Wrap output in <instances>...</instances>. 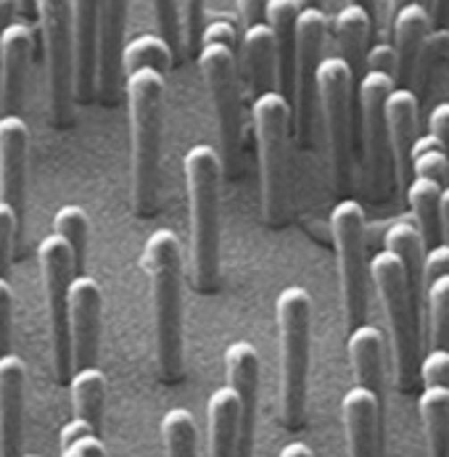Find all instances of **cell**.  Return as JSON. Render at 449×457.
I'll list each match as a JSON object with an SVG mask.
<instances>
[{
	"label": "cell",
	"instance_id": "1",
	"mask_svg": "<svg viewBox=\"0 0 449 457\" xmlns=\"http://www.w3.org/2000/svg\"><path fill=\"white\" fill-rule=\"evenodd\" d=\"M140 267L154 304L156 365L167 384L183 378V246L175 230L159 228L143 246Z\"/></svg>",
	"mask_w": 449,
	"mask_h": 457
},
{
	"label": "cell",
	"instance_id": "2",
	"mask_svg": "<svg viewBox=\"0 0 449 457\" xmlns=\"http://www.w3.org/2000/svg\"><path fill=\"white\" fill-rule=\"evenodd\" d=\"M167 74L154 66H140L122 74L129 112L132 143V206L140 217L156 212L159 201V164H162V128H164V90Z\"/></svg>",
	"mask_w": 449,
	"mask_h": 457
},
{
	"label": "cell",
	"instance_id": "3",
	"mask_svg": "<svg viewBox=\"0 0 449 457\" xmlns=\"http://www.w3.org/2000/svg\"><path fill=\"white\" fill-rule=\"evenodd\" d=\"M191 217L193 286L212 294L220 286V183L222 156L209 143H195L183 159Z\"/></svg>",
	"mask_w": 449,
	"mask_h": 457
},
{
	"label": "cell",
	"instance_id": "4",
	"mask_svg": "<svg viewBox=\"0 0 449 457\" xmlns=\"http://www.w3.org/2000/svg\"><path fill=\"white\" fill-rule=\"evenodd\" d=\"M198 66L212 98L217 130H220V156L222 170L233 172L241 151L244 135V106H241V64H238V40L236 27L225 19H217L204 27Z\"/></svg>",
	"mask_w": 449,
	"mask_h": 457
},
{
	"label": "cell",
	"instance_id": "5",
	"mask_svg": "<svg viewBox=\"0 0 449 457\" xmlns=\"http://www.w3.org/2000/svg\"><path fill=\"white\" fill-rule=\"evenodd\" d=\"M280 338V415L296 431L307 415L310 346H312V296L302 286H286L275 299Z\"/></svg>",
	"mask_w": 449,
	"mask_h": 457
},
{
	"label": "cell",
	"instance_id": "6",
	"mask_svg": "<svg viewBox=\"0 0 449 457\" xmlns=\"http://www.w3.org/2000/svg\"><path fill=\"white\" fill-rule=\"evenodd\" d=\"M378 299L384 304L391 354L399 389H410L420 365V328H418V299L412 296L407 270L391 252H378L368 264Z\"/></svg>",
	"mask_w": 449,
	"mask_h": 457
},
{
	"label": "cell",
	"instance_id": "7",
	"mask_svg": "<svg viewBox=\"0 0 449 457\" xmlns=\"http://www.w3.org/2000/svg\"><path fill=\"white\" fill-rule=\"evenodd\" d=\"M291 120H294L291 101L280 90H267L252 104L259 180H262V214L270 225H278L286 217Z\"/></svg>",
	"mask_w": 449,
	"mask_h": 457
},
{
	"label": "cell",
	"instance_id": "8",
	"mask_svg": "<svg viewBox=\"0 0 449 457\" xmlns=\"http://www.w3.org/2000/svg\"><path fill=\"white\" fill-rule=\"evenodd\" d=\"M330 233L338 262V283L346 328L362 326L368 315V228L365 212L354 198H344L330 212Z\"/></svg>",
	"mask_w": 449,
	"mask_h": 457
},
{
	"label": "cell",
	"instance_id": "9",
	"mask_svg": "<svg viewBox=\"0 0 449 457\" xmlns=\"http://www.w3.org/2000/svg\"><path fill=\"white\" fill-rule=\"evenodd\" d=\"M40 21L48 112L56 128H66L74 112V37H71V3L69 0H32Z\"/></svg>",
	"mask_w": 449,
	"mask_h": 457
},
{
	"label": "cell",
	"instance_id": "10",
	"mask_svg": "<svg viewBox=\"0 0 449 457\" xmlns=\"http://www.w3.org/2000/svg\"><path fill=\"white\" fill-rule=\"evenodd\" d=\"M352 90L354 74L341 56L322 59L318 66V101H320L333 178L341 188L352 178Z\"/></svg>",
	"mask_w": 449,
	"mask_h": 457
},
{
	"label": "cell",
	"instance_id": "11",
	"mask_svg": "<svg viewBox=\"0 0 449 457\" xmlns=\"http://www.w3.org/2000/svg\"><path fill=\"white\" fill-rule=\"evenodd\" d=\"M37 260L43 272V291L51 318V341H54V365L56 378L66 384L74 373L71 346H69V283L74 275L71 249L62 236L51 233L37 246Z\"/></svg>",
	"mask_w": 449,
	"mask_h": 457
},
{
	"label": "cell",
	"instance_id": "12",
	"mask_svg": "<svg viewBox=\"0 0 449 457\" xmlns=\"http://www.w3.org/2000/svg\"><path fill=\"white\" fill-rule=\"evenodd\" d=\"M449 180V156L434 135H418L412 145V178L407 183V204L418 220L426 249L439 238V194Z\"/></svg>",
	"mask_w": 449,
	"mask_h": 457
},
{
	"label": "cell",
	"instance_id": "13",
	"mask_svg": "<svg viewBox=\"0 0 449 457\" xmlns=\"http://www.w3.org/2000/svg\"><path fill=\"white\" fill-rule=\"evenodd\" d=\"M328 35L325 8H299L296 19V66H294V117L302 140H310L312 114L318 101V66L322 62V46Z\"/></svg>",
	"mask_w": 449,
	"mask_h": 457
},
{
	"label": "cell",
	"instance_id": "14",
	"mask_svg": "<svg viewBox=\"0 0 449 457\" xmlns=\"http://www.w3.org/2000/svg\"><path fill=\"white\" fill-rule=\"evenodd\" d=\"M225 373H228V386L236 392L238 407H241L236 457H252L254 436H257L259 378H262V360H259L257 346L249 341H233L225 349Z\"/></svg>",
	"mask_w": 449,
	"mask_h": 457
},
{
	"label": "cell",
	"instance_id": "15",
	"mask_svg": "<svg viewBox=\"0 0 449 457\" xmlns=\"http://www.w3.org/2000/svg\"><path fill=\"white\" fill-rule=\"evenodd\" d=\"M101 307L104 294L101 286L85 275H71L69 283V346H71V368H90L98 357L101 338Z\"/></svg>",
	"mask_w": 449,
	"mask_h": 457
},
{
	"label": "cell",
	"instance_id": "16",
	"mask_svg": "<svg viewBox=\"0 0 449 457\" xmlns=\"http://www.w3.org/2000/svg\"><path fill=\"white\" fill-rule=\"evenodd\" d=\"M129 0H98V59L96 93L114 104L122 90V51Z\"/></svg>",
	"mask_w": 449,
	"mask_h": 457
},
{
	"label": "cell",
	"instance_id": "17",
	"mask_svg": "<svg viewBox=\"0 0 449 457\" xmlns=\"http://www.w3.org/2000/svg\"><path fill=\"white\" fill-rule=\"evenodd\" d=\"M29 128L19 114H0V201L8 204L19 222L27 204Z\"/></svg>",
	"mask_w": 449,
	"mask_h": 457
},
{
	"label": "cell",
	"instance_id": "18",
	"mask_svg": "<svg viewBox=\"0 0 449 457\" xmlns=\"http://www.w3.org/2000/svg\"><path fill=\"white\" fill-rule=\"evenodd\" d=\"M396 87V79L386 71L365 69L360 77V114H362V145L370 175L378 180L386 156V98Z\"/></svg>",
	"mask_w": 449,
	"mask_h": 457
},
{
	"label": "cell",
	"instance_id": "19",
	"mask_svg": "<svg viewBox=\"0 0 449 457\" xmlns=\"http://www.w3.org/2000/svg\"><path fill=\"white\" fill-rule=\"evenodd\" d=\"M35 35L24 21H13L0 32V109L3 114H19L27 90V74L32 64Z\"/></svg>",
	"mask_w": 449,
	"mask_h": 457
},
{
	"label": "cell",
	"instance_id": "20",
	"mask_svg": "<svg viewBox=\"0 0 449 457\" xmlns=\"http://www.w3.org/2000/svg\"><path fill=\"white\" fill-rule=\"evenodd\" d=\"M420 106L410 87H394L386 98V143L394 156L396 180L407 188L412 178V145L418 140Z\"/></svg>",
	"mask_w": 449,
	"mask_h": 457
},
{
	"label": "cell",
	"instance_id": "21",
	"mask_svg": "<svg viewBox=\"0 0 449 457\" xmlns=\"http://www.w3.org/2000/svg\"><path fill=\"white\" fill-rule=\"evenodd\" d=\"M27 368L13 352L0 357V457L21 455Z\"/></svg>",
	"mask_w": 449,
	"mask_h": 457
},
{
	"label": "cell",
	"instance_id": "22",
	"mask_svg": "<svg viewBox=\"0 0 449 457\" xmlns=\"http://www.w3.org/2000/svg\"><path fill=\"white\" fill-rule=\"evenodd\" d=\"M71 3L74 37V101H93L96 96V59H98V0Z\"/></svg>",
	"mask_w": 449,
	"mask_h": 457
},
{
	"label": "cell",
	"instance_id": "23",
	"mask_svg": "<svg viewBox=\"0 0 449 457\" xmlns=\"http://www.w3.org/2000/svg\"><path fill=\"white\" fill-rule=\"evenodd\" d=\"M381 399L362 386H352L341 399L349 457H378L381 445Z\"/></svg>",
	"mask_w": 449,
	"mask_h": 457
},
{
	"label": "cell",
	"instance_id": "24",
	"mask_svg": "<svg viewBox=\"0 0 449 457\" xmlns=\"http://www.w3.org/2000/svg\"><path fill=\"white\" fill-rule=\"evenodd\" d=\"M296 19H299V0H267L264 21L270 24L275 37V82L288 101H294Z\"/></svg>",
	"mask_w": 449,
	"mask_h": 457
},
{
	"label": "cell",
	"instance_id": "25",
	"mask_svg": "<svg viewBox=\"0 0 449 457\" xmlns=\"http://www.w3.org/2000/svg\"><path fill=\"white\" fill-rule=\"evenodd\" d=\"M391 37H394V51H396V82L412 79L418 59L423 54V46L428 40L431 29V16L423 3H410L404 5L388 24Z\"/></svg>",
	"mask_w": 449,
	"mask_h": 457
},
{
	"label": "cell",
	"instance_id": "26",
	"mask_svg": "<svg viewBox=\"0 0 449 457\" xmlns=\"http://www.w3.org/2000/svg\"><path fill=\"white\" fill-rule=\"evenodd\" d=\"M346 352H349V362L357 378V386L373 392L384 402L386 386V344L384 333L376 326L352 328L349 338H346Z\"/></svg>",
	"mask_w": 449,
	"mask_h": 457
},
{
	"label": "cell",
	"instance_id": "27",
	"mask_svg": "<svg viewBox=\"0 0 449 457\" xmlns=\"http://www.w3.org/2000/svg\"><path fill=\"white\" fill-rule=\"evenodd\" d=\"M238 51H241V64H244L252 96L257 98L267 90H278L275 87V37L267 21H259L254 27L244 29Z\"/></svg>",
	"mask_w": 449,
	"mask_h": 457
},
{
	"label": "cell",
	"instance_id": "28",
	"mask_svg": "<svg viewBox=\"0 0 449 457\" xmlns=\"http://www.w3.org/2000/svg\"><path fill=\"white\" fill-rule=\"evenodd\" d=\"M238 396L230 386L214 389L206 402L209 457H236L238 453Z\"/></svg>",
	"mask_w": 449,
	"mask_h": 457
},
{
	"label": "cell",
	"instance_id": "29",
	"mask_svg": "<svg viewBox=\"0 0 449 457\" xmlns=\"http://www.w3.org/2000/svg\"><path fill=\"white\" fill-rule=\"evenodd\" d=\"M370 29H373V16L362 5H357V3L344 5L336 13V19H333V35H336L338 48H341V59L349 64L354 77L365 66Z\"/></svg>",
	"mask_w": 449,
	"mask_h": 457
},
{
	"label": "cell",
	"instance_id": "30",
	"mask_svg": "<svg viewBox=\"0 0 449 457\" xmlns=\"http://www.w3.org/2000/svg\"><path fill=\"white\" fill-rule=\"evenodd\" d=\"M69 392L74 404V418L90 423L96 434H101L104 423V404H106V376L96 365L79 368L69 378Z\"/></svg>",
	"mask_w": 449,
	"mask_h": 457
},
{
	"label": "cell",
	"instance_id": "31",
	"mask_svg": "<svg viewBox=\"0 0 449 457\" xmlns=\"http://www.w3.org/2000/svg\"><path fill=\"white\" fill-rule=\"evenodd\" d=\"M386 252H391L396 260L404 264L407 280L412 288V296L418 299L423 291V257H426V241L420 236V228L412 222H394L384 236Z\"/></svg>",
	"mask_w": 449,
	"mask_h": 457
},
{
	"label": "cell",
	"instance_id": "32",
	"mask_svg": "<svg viewBox=\"0 0 449 457\" xmlns=\"http://www.w3.org/2000/svg\"><path fill=\"white\" fill-rule=\"evenodd\" d=\"M418 412L426 428L428 457L449 455V389L426 386L418 399Z\"/></svg>",
	"mask_w": 449,
	"mask_h": 457
},
{
	"label": "cell",
	"instance_id": "33",
	"mask_svg": "<svg viewBox=\"0 0 449 457\" xmlns=\"http://www.w3.org/2000/svg\"><path fill=\"white\" fill-rule=\"evenodd\" d=\"M162 439L167 457H198V431L186 407H172L162 418Z\"/></svg>",
	"mask_w": 449,
	"mask_h": 457
},
{
	"label": "cell",
	"instance_id": "34",
	"mask_svg": "<svg viewBox=\"0 0 449 457\" xmlns=\"http://www.w3.org/2000/svg\"><path fill=\"white\" fill-rule=\"evenodd\" d=\"M54 233L62 236L74 260V272L85 267V254H87V233H90V220L87 212L77 204H66L54 217Z\"/></svg>",
	"mask_w": 449,
	"mask_h": 457
},
{
	"label": "cell",
	"instance_id": "35",
	"mask_svg": "<svg viewBox=\"0 0 449 457\" xmlns=\"http://www.w3.org/2000/svg\"><path fill=\"white\" fill-rule=\"evenodd\" d=\"M426 312L431 349H449V272L426 283Z\"/></svg>",
	"mask_w": 449,
	"mask_h": 457
},
{
	"label": "cell",
	"instance_id": "36",
	"mask_svg": "<svg viewBox=\"0 0 449 457\" xmlns=\"http://www.w3.org/2000/svg\"><path fill=\"white\" fill-rule=\"evenodd\" d=\"M172 62H175V56H172L170 46L159 35H140V37L125 43V51H122V74L132 71V69H140V66H154L162 74H167Z\"/></svg>",
	"mask_w": 449,
	"mask_h": 457
},
{
	"label": "cell",
	"instance_id": "37",
	"mask_svg": "<svg viewBox=\"0 0 449 457\" xmlns=\"http://www.w3.org/2000/svg\"><path fill=\"white\" fill-rule=\"evenodd\" d=\"M151 5H154V19H156V27H159V37L170 46L172 56H178L180 46H183L178 0H151Z\"/></svg>",
	"mask_w": 449,
	"mask_h": 457
},
{
	"label": "cell",
	"instance_id": "38",
	"mask_svg": "<svg viewBox=\"0 0 449 457\" xmlns=\"http://www.w3.org/2000/svg\"><path fill=\"white\" fill-rule=\"evenodd\" d=\"M204 13H206L204 0H186L183 13H180V32L186 35V46L191 54H198V48H201V35L206 27Z\"/></svg>",
	"mask_w": 449,
	"mask_h": 457
},
{
	"label": "cell",
	"instance_id": "39",
	"mask_svg": "<svg viewBox=\"0 0 449 457\" xmlns=\"http://www.w3.org/2000/svg\"><path fill=\"white\" fill-rule=\"evenodd\" d=\"M418 376L423 378V386H447L449 389V349H431L420 360Z\"/></svg>",
	"mask_w": 449,
	"mask_h": 457
},
{
	"label": "cell",
	"instance_id": "40",
	"mask_svg": "<svg viewBox=\"0 0 449 457\" xmlns=\"http://www.w3.org/2000/svg\"><path fill=\"white\" fill-rule=\"evenodd\" d=\"M19 217L16 212L0 201V278H8L11 254H13V236H16Z\"/></svg>",
	"mask_w": 449,
	"mask_h": 457
},
{
	"label": "cell",
	"instance_id": "41",
	"mask_svg": "<svg viewBox=\"0 0 449 457\" xmlns=\"http://www.w3.org/2000/svg\"><path fill=\"white\" fill-rule=\"evenodd\" d=\"M11 330H13V288L8 278H0V357L11 352Z\"/></svg>",
	"mask_w": 449,
	"mask_h": 457
},
{
	"label": "cell",
	"instance_id": "42",
	"mask_svg": "<svg viewBox=\"0 0 449 457\" xmlns=\"http://www.w3.org/2000/svg\"><path fill=\"white\" fill-rule=\"evenodd\" d=\"M447 272H449V244H437V246L426 249V257H423V288H426V283H431L434 278L447 275Z\"/></svg>",
	"mask_w": 449,
	"mask_h": 457
},
{
	"label": "cell",
	"instance_id": "43",
	"mask_svg": "<svg viewBox=\"0 0 449 457\" xmlns=\"http://www.w3.org/2000/svg\"><path fill=\"white\" fill-rule=\"evenodd\" d=\"M365 69L386 71V74H391L396 79V51H394V46L378 43V46L368 48V54H365Z\"/></svg>",
	"mask_w": 449,
	"mask_h": 457
},
{
	"label": "cell",
	"instance_id": "44",
	"mask_svg": "<svg viewBox=\"0 0 449 457\" xmlns=\"http://www.w3.org/2000/svg\"><path fill=\"white\" fill-rule=\"evenodd\" d=\"M62 457H106V447L101 442V434H85L64 447Z\"/></svg>",
	"mask_w": 449,
	"mask_h": 457
},
{
	"label": "cell",
	"instance_id": "45",
	"mask_svg": "<svg viewBox=\"0 0 449 457\" xmlns=\"http://www.w3.org/2000/svg\"><path fill=\"white\" fill-rule=\"evenodd\" d=\"M428 135H434L449 156V101L437 104L428 114Z\"/></svg>",
	"mask_w": 449,
	"mask_h": 457
},
{
	"label": "cell",
	"instance_id": "46",
	"mask_svg": "<svg viewBox=\"0 0 449 457\" xmlns=\"http://www.w3.org/2000/svg\"><path fill=\"white\" fill-rule=\"evenodd\" d=\"M238 16L244 21V27H254L259 21H264L267 13V0H236Z\"/></svg>",
	"mask_w": 449,
	"mask_h": 457
},
{
	"label": "cell",
	"instance_id": "47",
	"mask_svg": "<svg viewBox=\"0 0 449 457\" xmlns=\"http://www.w3.org/2000/svg\"><path fill=\"white\" fill-rule=\"evenodd\" d=\"M85 434H96V431L90 428V423H85V420H79V418L66 420L64 426H62V434H59V447L64 450V447H69L74 439H79V436H85Z\"/></svg>",
	"mask_w": 449,
	"mask_h": 457
},
{
	"label": "cell",
	"instance_id": "48",
	"mask_svg": "<svg viewBox=\"0 0 449 457\" xmlns=\"http://www.w3.org/2000/svg\"><path fill=\"white\" fill-rule=\"evenodd\" d=\"M439 233L445 244H449V186H445L439 194Z\"/></svg>",
	"mask_w": 449,
	"mask_h": 457
},
{
	"label": "cell",
	"instance_id": "49",
	"mask_svg": "<svg viewBox=\"0 0 449 457\" xmlns=\"http://www.w3.org/2000/svg\"><path fill=\"white\" fill-rule=\"evenodd\" d=\"M431 27H447L449 24V0H431Z\"/></svg>",
	"mask_w": 449,
	"mask_h": 457
},
{
	"label": "cell",
	"instance_id": "50",
	"mask_svg": "<svg viewBox=\"0 0 449 457\" xmlns=\"http://www.w3.org/2000/svg\"><path fill=\"white\" fill-rule=\"evenodd\" d=\"M278 457H312V450L304 442H288Z\"/></svg>",
	"mask_w": 449,
	"mask_h": 457
},
{
	"label": "cell",
	"instance_id": "51",
	"mask_svg": "<svg viewBox=\"0 0 449 457\" xmlns=\"http://www.w3.org/2000/svg\"><path fill=\"white\" fill-rule=\"evenodd\" d=\"M410 3H423V0H388V24H391V19H394L404 5H410Z\"/></svg>",
	"mask_w": 449,
	"mask_h": 457
},
{
	"label": "cell",
	"instance_id": "52",
	"mask_svg": "<svg viewBox=\"0 0 449 457\" xmlns=\"http://www.w3.org/2000/svg\"><path fill=\"white\" fill-rule=\"evenodd\" d=\"M349 3H357V5H362L370 16L376 13V0H349Z\"/></svg>",
	"mask_w": 449,
	"mask_h": 457
},
{
	"label": "cell",
	"instance_id": "53",
	"mask_svg": "<svg viewBox=\"0 0 449 457\" xmlns=\"http://www.w3.org/2000/svg\"><path fill=\"white\" fill-rule=\"evenodd\" d=\"M299 8H325V0H299Z\"/></svg>",
	"mask_w": 449,
	"mask_h": 457
},
{
	"label": "cell",
	"instance_id": "54",
	"mask_svg": "<svg viewBox=\"0 0 449 457\" xmlns=\"http://www.w3.org/2000/svg\"><path fill=\"white\" fill-rule=\"evenodd\" d=\"M19 457H40V455H24V453H21V455H19Z\"/></svg>",
	"mask_w": 449,
	"mask_h": 457
},
{
	"label": "cell",
	"instance_id": "55",
	"mask_svg": "<svg viewBox=\"0 0 449 457\" xmlns=\"http://www.w3.org/2000/svg\"><path fill=\"white\" fill-rule=\"evenodd\" d=\"M447 457H449V455H447Z\"/></svg>",
	"mask_w": 449,
	"mask_h": 457
}]
</instances>
